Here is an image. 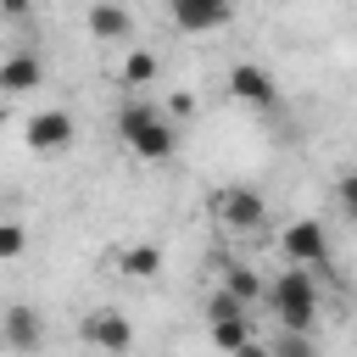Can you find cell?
<instances>
[{
	"label": "cell",
	"instance_id": "1",
	"mask_svg": "<svg viewBox=\"0 0 357 357\" xmlns=\"http://www.w3.org/2000/svg\"><path fill=\"white\" fill-rule=\"evenodd\" d=\"M117 134H123V145H128L139 162H167V156L178 151L173 117H162V112L145 106V100H123V106H117Z\"/></svg>",
	"mask_w": 357,
	"mask_h": 357
},
{
	"label": "cell",
	"instance_id": "2",
	"mask_svg": "<svg viewBox=\"0 0 357 357\" xmlns=\"http://www.w3.org/2000/svg\"><path fill=\"white\" fill-rule=\"evenodd\" d=\"M268 307L279 312L284 335H312V324H318V284H312V268H284V273L268 284Z\"/></svg>",
	"mask_w": 357,
	"mask_h": 357
},
{
	"label": "cell",
	"instance_id": "3",
	"mask_svg": "<svg viewBox=\"0 0 357 357\" xmlns=\"http://www.w3.org/2000/svg\"><path fill=\"white\" fill-rule=\"evenodd\" d=\"M212 212H218V223H223V229H240V234H251V229H262V223H268V201H262L257 190H245V184L218 190V195H212Z\"/></svg>",
	"mask_w": 357,
	"mask_h": 357
},
{
	"label": "cell",
	"instance_id": "4",
	"mask_svg": "<svg viewBox=\"0 0 357 357\" xmlns=\"http://www.w3.org/2000/svg\"><path fill=\"white\" fill-rule=\"evenodd\" d=\"M279 245H284L290 268H324V262H329V234H324V223H312V218H296V223H284Z\"/></svg>",
	"mask_w": 357,
	"mask_h": 357
},
{
	"label": "cell",
	"instance_id": "5",
	"mask_svg": "<svg viewBox=\"0 0 357 357\" xmlns=\"http://www.w3.org/2000/svg\"><path fill=\"white\" fill-rule=\"evenodd\" d=\"M84 340H89L95 351H106V357H123V351H134V324H128V312L100 307V312L84 318Z\"/></svg>",
	"mask_w": 357,
	"mask_h": 357
},
{
	"label": "cell",
	"instance_id": "6",
	"mask_svg": "<svg viewBox=\"0 0 357 357\" xmlns=\"http://www.w3.org/2000/svg\"><path fill=\"white\" fill-rule=\"evenodd\" d=\"M229 22H234V6H223V0H178L173 6V28L178 33H218Z\"/></svg>",
	"mask_w": 357,
	"mask_h": 357
},
{
	"label": "cell",
	"instance_id": "7",
	"mask_svg": "<svg viewBox=\"0 0 357 357\" xmlns=\"http://www.w3.org/2000/svg\"><path fill=\"white\" fill-rule=\"evenodd\" d=\"M229 95L245 100V106H273V100H279V84H273L268 67H257V61H234V67H229Z\"/></svg>",
	"mask_w": 357,
	"mask_h": 357
},
{
	"label": "cell",
	"instance_id": "8",
	"mask_svg": "<svg viewBox=\"0 0 357 357\" xmlns=\"http://www.w3.org/2000/svg\"><path fill=\"white\" fill-rule=\"evenodd\" d=\"M45 84V61L33 56V50H11L6 61H0V89L6 95H28V89H39Z\"/></svg>",
	"mask_w": 357,
	"mask_h": 357
},
{
	"label": "cell",
	"instance_id": "9",
	"mask_svg": "<svg viewBox=\"0 0 357 357\" xmlns=\"http://www.w3.org/2000/svg\"><path fill=\"white\" fill-rule=\"evenodd\" d=\"M28 145L33 151H67L73 145V117L67 112H33L28 117Z\"/></svg>",
	"mask_w": 357,
	"mask_h": 357
},
{
	"label": "cell",
	"instance_id": "10",
	"mask_svg": "<svg viewBox=\"0 0 357 357\" xmlns=\"http://www.w3.org/2000/svg\"><path fill=\"white\" fill-rule=\"evenodd\" d=\"M6 346L11 351H39L45 346V318L33 312V307H6Z\"/></svg>",
	"mask_w": 357,
	"mask_h": 357
},
{
	"label": "cell",
	"instance_id": "11",
	"mask_svg": "<svg viewBox=\"0 0 357 357\" xmlns=\"http://www.w3.org/2000/svg\"><path fill=\"white\" fill-rule=\"evenodd\" d=\"M84 28H89L95 39H134V17H128L123 6H106V0L84 11Z\"/></svg>",
	"mask_w": 357,
	"mask_h": 357
},
{
	"label": "cell",
	"instance_id": "12",
	"mask_svg": "<svg viewBox=\"0 0 357 357\" xmlns=\"http://www.w3.org/2000/svg\"><path fill=\"white\" fill-rule=\"evenodd\" d=\"M223 290H229L240 307H251L257 296H268V284H262V279H257L245 262H223Z\"/></svg>",
	"mask_w": 357,
	"mask_h": 357
},
{
	"label": "cell",
	"instance_id": "13",
	"mask_svg": "<svg viewBox=\"0 0 357 357\" xmlns=\"http://www.w3.org/2000/svg\"><path fill=\"white\" fill-rule=\"evenodd\" d=\"M117 262H123L128 279H156V273H162V251H156V245H128Z\"/></svg>",
	"mask_w": 357,
	"mask_h": 357
},
{
	"label": "cell",
	"instance_id": "14",
	"mask_svg": "<svg viewBox=\"0 0 357 357\" xmlns=\"http://www.w3.org/2000/svg\"><path fill=\"white\" fill-rule=\"evenodd\" d=\"M212 346H218L223 357H234L240 346H251V329H245V318H218V324H212Z\"/></svg>",
	"mask_w": 357,
	"mask_h": 357
},
{
	"label": "cell",
	"instance_id": "15",
	"mask_svg": "<svg viewBox=\"0 0 357 357\" xmlns=\"http://www.w3.org/2000/svg\"><path fill=\"white\" fill-rule=\"evenodd\" d=\"M151 78H156V56H151V50H139V45H134V50H128V56H123V84H128V89H145V84H151Z\"/></svg>",
	"mask_w": 357,
	"mask_h": 357
},
{
	"label": "cell",
	"instance_id": "16",
	"mask_svg": "<svg viewBox=\"0 0 357 357\" xmlns=\"http://www.w3.org/2000/svg\"><path fill=\"white\" fill-rule=\"evenodd\" d=\"M273 357H318V346H312V335H279Z\"/></svg>",
	"mask_w": 357,
	"mask_h": 357
},
{
	"label": "cell",
	"instance_id": "17",
	"mask_svg": "<svg viewBox=\"0 0 357 357\" xmlns=\"http://www.w3.org/2000/svg\"><path fill=\"white\" fill-rule=\"evenodd\" d=\"M22 245H28V234H22V223H0V257L11 262V257H22Z\"/></svg>",
	"mask_w": 357,
	"mask_h": 357
},
{
	"label": "cell",
	"instance_id": "18",
	"mask_svg": "<svg viewBox=\"0 0 357 357\" xmlns=\"http://www.w3.org/2000/svg\"><path fill=\"white\" fill-rule=\"evenodd\" d=\"M206 318H212V324H218V318H245V307H240L229 290H218V296L206 301Z\"/></svg>",
	"mask_w": 357,
	"mask_h": 357
},
{
	"label": "cell",
	"instance_id": "19",
	"mask_svg": "<svg viewBox=\"0 0 357 357\" xmlns=\"http://www.w3.org/2000/svg\"><path fill=\"white\" fill-rule=\"evenodd\" d=\"M340 206L351 212V223H357V167H346L340 173Z\"/></svg>",
	"mask_w": 357,
	"mask_h": 357
},
{
	"label": "cell",
	"instance_id": "20",
	"mask_svg": "<svg viewBox=\"0 0 357 357\" xmlns=\"http://www.w3.org/2000/svg\"><path fill=\"white\" fill-rule=\"evenodd\" d=\"M190 112H195V95H184V89L167 95V117H190Z\"/></svg>",
	"mask_w": 357,
	"mask_h": 357
},
{
	"label": "cell",
	"instance_id": "21",
	"mask_svg": "<svg viewBox=\"0 0 357 357\" xmlns=\"http://www.w3.org/2000/svg\"><path fill=\"white\" fill-rule=\"evenodd\" d=\"M234 357H273V346H262V340H251V346H240Z\"/></svg>",
	"mask_w": 357,
	"mask_h": 357
}]
</instances>
